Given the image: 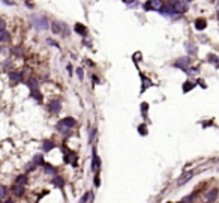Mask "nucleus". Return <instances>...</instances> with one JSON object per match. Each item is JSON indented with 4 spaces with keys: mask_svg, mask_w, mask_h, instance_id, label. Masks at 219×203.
<instances>
[{
    "mask_svg": "<svg viewBox=\"0 0 219 203\" xmlns=\"http://www.w3.org/2000/svg\"><path fill=\"white\" fill-rule=\"evenodd\" d=\"M75 126V119L74 117H65V119H62L60 122L57 124V131L60 133H63V134H68L71 131V128H74Z\"/></svg>",
    "mask_w": 219,
    "mask_h": 203,
    "instance_id": "f257e3e1",
    "label": "nucleus"
},
{
    "mask_svg": "<svg viewBox=\"0 0 219 203\" xmlns=\"http://www.w3.org/2000/svg\"><path fill=\"white\" fill-rule=\"evenodd\" d=\"M32 23L38 30H47L50 27V21L44 15H32Z\"/></svg>",
    "mask_w": 219,
    "mask_h": 203,
    "instance_id": "f03ea898",
    "label": "nucleus"
},
{
    "mask_svg": "<svg viewBox=\"0 0 219 203\" xmlns=\"http://www.w3.org/2000/svg\"><path fill=\"white\" fill-rule=\"evenodd\" d=\"M171 8L174 14H183L188 9V2L185 0H173L171 2Z\"/></svg>",
    "mask_w": 219,
    "mask_h": 203,
    "instance_id": "7ed1b4c3",
    "label": "nucleus"
},
{
    "mask_svg": "<svg viewBox=\"0 0 219 203\" xmlns=\"http://www.w3.org/2000/svg\"><path fill=\"white\" fill-rule=\"evenodd\" d=\"M162 8V0H147L144 3L146 11H159Z\"/></svg>",
    "mask_w": 219,
    "mask_h": 203,
    "instance_id": "20e7f679",
    "label": "nucleus"
},
{
    "mask_svg": "<svg viewBox=\"0 0 219 203\" xmlns=\"http://www.w3.org/2000/svg\"><path fill=\"white\" fill-rule=\"evenodd\" d=\"M189 65H191V60H189V57H180V59H177V60L174 62V66H176V68H180V69H183L185 72L188 71Z\"/></svg>",
    "mask_w": 219,
    "mask_h": 203,
    "instance_id": "39448f33",
    "label": "nucleus"
},
{
    "mask_svg": "<svg viewBox=\"0 0 219 203\" xmlns=\"http://www.w3.org/2000/svg\"><path fill=\"white\" fill-rule=\"evenodd\" d=\"M63 152H65V163H71L72 166H77V157H75V154L69 150L68 147H63Z\"/></svg>",
    "mask_w": 219,
    "mask_h": 203,
    "instance_id": "423d86ee",
    "label": "nucleus"
},
{
    "mask_svg": "<svg viewBox=\"0 0 219 203\" xmlns=\"http://www.w3.org/2000/svg\"><path fill=\"white\" fill-rule=\"evenodd\" d=\"M48 108H50V112L51 113H59L60 112V108H62V104L59 99H51L50 104H48Z\"/></svg>",
    "mask_w": 219,
    "mask_h": 203,
    "instance_id": "0eeeda50",
    "label": "nucleus"
},
{
    "mask_svg": "<svg viewBox=\"0 0 219 203\" xmlns=\"http://www.w3.org/2000/svg\"><path fill=\"white\" fill-rule=\"evenodd\" d=\"M194 26H195L197 30H204V29H206V26H207V20H206V18H203V17H200V18H197L195 20Z\"/></svg>",
    "mask_w": 219,
    "mask_h": 203,
    "instance_id": "6e6552de",
    "label": "nucleus"
},
{
    "mask_svg": "<svg viewBox=\"0 0 219 203\" xmlns=\"http://www.w3.org/2000/svg\"><path fill=\"white\" fill-rule=\"evenodd\" d=\"M92 170L93 171H96V170H99V166H101V159L99 157L96 155V150L93 149V155H92Z\"/></svg>",
    "mask_w": 219,
    "mask_h": 203,
    "instance_id": "1a4fd4ad",
    "label": "nucleus"
},
{
    "mask_svg": "<svg viewBox=\"0 0 219 203\" xmlns=\"http://www.w3.org/2000/svg\"><path fill=\"white\" fill-rule=\"evenodd\" d=\"M9 77H11V81L14 84H17V83H20L21 80H23V74L21 72H11L9 74Z\"/></svg>",
    "mask_w": 219,
    "mask_h": 203,
    "instance_id": "9d476101",
    "label": "nucleus"
},
{
    "mask_svg": "<svg viewBox=\"0 0 219 203\" xmlns=\"http://www.w3.org/2000/svg\"><path fill=\"white\" fill-rule=\"evenodd\" d=\"M62 24L63 23H59V21H53L51 23V30H53V33H62Z\"/></svg>",
    "mask_w": 219,
    "mask_h": 203,
    "instance_id": "9b49d317",
    "label": "nucleus"
},
{
    "mask_svg": "<svg viewBox=\"0 0 219 203\" xmlns=\"http://www.w3.org/2000/svg\"><path fill=\"white\" fill-rule=\"evenodd\" d=\"M75 32H77V33H80L81 36H86V35H87V29H86L83 24L77 23V24H75Z\"/></svg>",
    "mask_w": 219,
    "mask_h": 203,
    "instance_id": "f8f14e48",
    "label": "nucleus"
},
{
    "mask_svg": "<svg viewBox=\"0 0 219 203\" xmlns=\"http://www.w3.org/2000/svg\"><path fill=\"white\" fill-rule=\"evenodd\" d=\"M14 192H15V196H23V192H24V185H17V184H14Z\"/></svg>",
    "mask_w": 219,
    "mask_h": 203,
    "instance_id": "ddd939ff",
    "label": "nucleus"
},
{
    "mask_svg": "<svg viewBox=\"0 0 219 203\" xmlns=\"http://www.w3.org/2000/svg\"><path fill=\"white\" fill-rule=\"evenodd\" d=\"M195 87V83L194 81H185L183 84V93H188L191 89H194Z\"/></svg>",
    "mask_w": 219,
    "mask_h": 203,
    "instance_id": "4468645a",
    "label": "nucleus"
},
{
    "mask_svg": "<svg viewBox=\"0 0 219 203\" xmlns=\"http://www.w3.org/2000/svg\"><path fill=\"white\" fill-rule=\"evenodd\" d=\"M33 166H44V157H42L41 154L35 155V158H33Z\"/></svg>",
    "mask_w": 219,
    "mask_h": 203,
    "instance_id": "2eb2a0df",
    "label": "nucleus"
},
{
    "mask_svg": "<svg viewBox=\"0 0 219 203\" xmlns=\"http://www.w3.org/2000/svg\"><path fill=\"white\" fill-rule=\"evenodd\" d=\"M207 59H209V62H210V63H213L215 66H219V57L216 56V54H209Z\"/></svg>",
    "mask_w": 219,
    "mask_h": 203,
    "instance_id": "dca6fc26",
    "label": "nucleus"
},
{
    "mask_svg": "<svg viewBox=\"0 0 219 203\" xmlns=\"http://www.w3.org/2000/svg\"><path fill=\"white\" fill-rule=\"evenodd\" d=\"M26 182H27V175H20L17 178V180H15L17 185H26Z\"/></svg>",
    "mask_w": 219,
    "mask_h": 203,
    "instance_id": "f3484780",
    "label": "nucleus"
},
{
    "mask_svg": "<svg viewBox=\"0 0 219 203\" xmlns=\"http://www.w3.org/2000/svg\"><path fill=\"white\" fill-rule=\"evenodd\" d=\"M53 147H54V142H51V140H45L44 142V150L45 152H50Z\"/></svg>",
    "mask_w": 219,
    "mask_h": 203,
    "instance_id": "a211bd4d",
    "label": "nucleus"
},
{
    "mask_svg": "<svg viewBox=\"0 0 219 203\" xmlns=\"http://www.w3.org/2000/svg\"><path fill=\"white\" fill-rule=\"evenodd\" d=\"M30 95H32V96H33V98H35L38 102H42V95H41V92H39L38 89L32 90V92H30Z\"/></svg>",
    "mask_w": 219,
    "mask_h": 203,
    "instance_id": "6ab92c4d",
    "label": "nucleus"
},
{
    "mask_svg": "<svg viewBox=\"0 0 219 203\" xmlns=\"http://www.w3.org/2000/svg\"><path fill=\"white\" fill-rule=\"evenodd\" d=\"M186 48L191 54H197V45L192 44V42H186Z\"/></svg>",
    "mask_w": 219,
    "mask_h": 203,
    "instance_id": "aec40b11",
    "label": "nucleus"
},
{
    "mask_svg": "<svg viewBox=\"0 0 219 203\" xmlns=\"http://www.w3.org/2000/svg\"><path fill=\"white\" fill-rule=\"evenodd\" d=\"M206 197H207V200L213 202V200L218 197V190H212L210 192H207V196H206Z\"/></svg>",
    "mask_w": 219,
    "mask_h": 203,
    "instance_id": "412c9836",
    "label": "nucleus"
},
{
    "mask_svg": "<svg viewBox=\"0 0 219 203\" xmlns=\"http://www.w3.org/2000/svg\"><path fill=\"white\" fill-rule=\"evenodd\" d=\"M192 176H194V173H186L183 178H180V180H179V185H183V184H186V182L191 179Z\"/></svg>",
    "mask_w": 219,
    "mask_h": 203,
    "instance_id": "4be33fe9",
    "label": "nucleus"
},
{
    "mask_svg": "<svg viewBox=\"0 0 219 203\" xmlns=\"http://www.w3.org/2000/svg\"><path fill=\"white\" fill-rule=\"evenodd\" d=\"M141 80H143V90L147 89V87H150V86H152V81H150L147 77H144L143 74H141Z\"/></svg>",
    "mask_w": 219,
    "mask_h": 203,
    "instance_id": "5701e85b",
    "label": "nucleus"
},
{
    "mask_svg": "<svg viewBox=\"0 0 219 203\" xmlns=\"http://www.w3.org/2000/svg\"><path fill=\"white\" fill-rule=\"evenodd\" d=\"M9 39H11L9 33H6L5 30H2V32H0V42H8Z\"/></svg>",
    "mask_w": 219,
    "mask_h": 203,
    "instance_id": "b1692460",
    "label": "nucleus"
},
{
    "mask_svg": "<svg viewBox=\"0 0 219 203\" xmlns=\"http://www.w3.org/2000/svg\"><path fill=\"white\" fill-rule=\"evenodd\" d=\"M27 86L30 87V92H32V90H36V89H38V81H36L35 78H30V80H29V84H27Z\"/></svg>",
    "mask_w": 219,
    "mask_h": 203,
    "instance_id": "393cba45",
    "label": "nucleus"
},
{
    "mask_svg": "<svg viewBox=\"0 0 219 203\" xmlns=\"http://www.w3.org/2000/svg\"><path fill=\"white\" fill-rule=\"evenodd\" d=\"M44 167H45V173H51V175L56 173V169H54L53 166H50V164H45V163H44Z\"/></svg>",
    "mask_w": 219,
    "mask_h": 203,
    "instance_id": "a878e982",
    "label": "nucleus"
},
{
    "mask_svg": "<svg viewBox=\"0 0 219 203\" xmlns=\"http://www.w3.org/2000/svg\"><path fill=\"white\" fill-rule=\"evenodd\" d=\"M147 110H149V104H147V102H143V104H141V113H143L144 117L147 116Z\"/></svg>",
    "mask_w": 219,
    "mask_h": 203,
    "instance_id": "bb28decb",
    "label": "nucleus"
},
{
    "mask_svg": "<svg viewBox=\"0 0 219 203\" xmlns=\"http://www.w3.org/2000/svg\"><path fill=\"white\" fill-rule=\"evenodd\" d=\"M53 184H54L56 187H63V184H65V182H63V179H62V178H54Z\"/></svg>",
    "mask_w": 219,
    "mask_h": 203,
    "instance_id": "cd10ccee",
    "label": "nucleus"
},
{
    "mask_svg": "<svg viewBox=\"0 0 219 203\" xmlns=\"http://www.w3.org/2000/svg\"><path fill=\"white\" fill-rule=\"evenodd\" d=\"M138 131H140V134H141V135H146V134H147V126H146L144 124L140 125V126H138Z\"/></svg>",
    "mask_w": 219,
    "mask_h": 203,
    "instance_id": "c85d7f7f",
    "label": "nucleus"
},
{
    "mask_svg": "<svg viewBox=\"0 0 219 203\" xmlns=\"http://www.w3.org/2000/svg\"><path fill=\"white\" fill-rule=\"evenodd\" d=\"M89 197H90V192H86V194H84V196L80 199V202H78V203H87Z\"/></svg>",
    "mask_w": 219,
    "mask_h": 203,
    "instance_id": "c756f323",
    "label": "nucleus"
},
{
    "mask_svg": "<svg viewBox=\"0 0 219 203\" xmlns=\"http://www.w3.org/2000/svg\"><path fill=\"white\" fill-rule=\"evenodd\" d=\"M5 196H6V188L3 185H0V199H3Z\"/></svg>",
    "mask_w": 219,
    "mask_h": 203,
    "instance_id": "7c9ffc66",
    "label": "nucleus"
},
{
    "mask_svg": "<svg viewBox=\"0 0 219 203\" xmlns=\"http://www.w3.org/2000/svg\"><path fill=\"white\" fill-rule=\"evenodd\" d=\"M77 75H78V78H80V80L84 78V74H83V69H81V68H78V69H77Z\"/></svg>",
    "mask_w": 219,
    "mask_h": 203,
    "instance_id": "2f4dec72",
    "label": "nucleus"
},
{
    "mask_svg": "<svg viewBox=\"0 0 219 203\" xmlns=\"http://www.w3.org/2000/svg\"><path fill=\"white\" fill-rule=\"evenodd\" d=\"M48 44H50V45H54L56 48H59V44L56 42V41H53V39H48Z\"/></svg>",
    "mask_w": 219,
    "mask_h": 203,
    "instance_id": "473e14b6",
    "label": "nucleus"
},
{
    "mask_svg": "<svg viewBox=\"0 0 219 203\" xmlns=\"http://www.w3.org/2000/svg\"><path fill=\"white\" fill-rule=\"evenodd\" d=\"M5 27H6L5 21H3V20H0V32H2V30H5Z\"/></svg>",
    "mask_w": 219,
    "mask_h": 203,
    "instance_id": "72a5a7b5",
    "label": "nucleus"
},
{
    "mask_svg": "<svg viewBox=\"0 0 219 203\" xmlns=\"http://www.w3.org/2000/svg\"><path fill=\"white\" fill-rule=\"evenodd\" d=\"M95 185H96V187H99V185H101V180H99V176H96V178H95Z\"/></svg>",
    "mask_w": 219,
    "mask_h": 203,
    "instance_id": "f704fd0d",
    "label": "nucleus"
},
{
    "mask_svg": "<svg viewBox=\"0 0 219 203\" xmlns=\"http://www.w3.org/2000/svg\"><path fill=\"white\" fill-rule=\"evenodd\" d=\"M198 84H200L201 87H206V84H204V81H201V80H198Z\"/></svg>",
    "mask_w": 219,
    "mask_h": 203,
    "instance_id": "c9c22d12",
    "label": "nucleus"
},
{
    "mask_svg": "<svg viewBox=\"0 0 219 203\" xmlns=\"http://www.w3.org/2000/svg\"><path fill=\"white\" fill-rule=\"evenodd\" d=\"M2 2H3V3H5V5H9V6H11V5H14V3H12V2H8V0H2Z\"/></svg>",
    "mask_w": 219,
    "mask_h": 203,
    "instance_id": "e433bc0d",
    "label": "nucleus"
},
{
    "mask_svg": "<svg viewBox=\"0 0 219 203\" xmlns=\"http://www.w3.org/2000/svg\"><path fill=\"white\" fill-rule=\"evenodd\" d=\"M216 18H218V21H219V11L216 12Z\"/></svg>",
    "mask_w": 219,
    "mask_h": 203,
    "instance_id": "4c0bfd02",
    "label": "nucleus"
},
{
    "mask_svg": "<svg viewBox=\"0 0 219 203\" xmlns=\"http://www.w3.org/2000/svg\"><path fill=\"white\" fill-rule=\"evenodd\" d=\"M206 203H213V202H210V200H207V202H206Z\"/></svg>",
    "mask_w": 219,
    "mask_h": 203,
    "instance_id": "58836bf2",
    "label": "nucleus"
},
{
    "mask_svg": "<svg viewBox=\"0 0 219 203\" xmlns=\"http://www.w3.org/2000/svg\"><path fill=\"white\" fill-rule=\"evenodd\" d=\"M185 2H192V0H185Z\"/></svg>",
    "mask_w": 219,
    "mask_h": 203,
    "instance_id": "ea45409f",
    "label": "nucleus"
},
{
    "mask_svg": "<svg viewBox=\"0 0 219 203\" xmlns=\"http://www.w3.org/2000/svg\"><path fill=\"white\" fill-rule=\"evenodd\" d=\"M0 51H2V48H0Z\"/></svg>",
    "mask_w": 219,
    "mask_h": 203,
    "instance_id": "a19ab883",
    "label": "nucleus"
}]
</instances>
